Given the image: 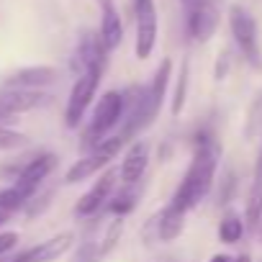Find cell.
Instances as JSON below:
<instances>
[{"instance_id": "obj_1", "label": "cell", "mask_w": 262, "mask_h": 262, "mask_svg": "<svg viewBox=\"0 0 262 262\" xmlns=\"http://www.w3.org/2000/svg\"><path fill=\"white\" fill-rule=\"evenodd\" d=\"M216 165H219V147H216V142L201 137L198 144H195L193 162H190V167H188L183 183L178 185V190H175L170 206H175V208H180V211H185V213H188L190 208H195V206L208 195V190H211V185H213Z\"/></svg>"}, {"instance_id": "obj_2", "label": "cell", "mask_w": 262, "mask_h": 262, "mask_svg": "<svg viewBox=\"0 0 262 262\" xmlns=\"http://www.w3.org/2000/svg\"><path fill=\"white\" fill-rule=\"evenodd\" d=\"M123 147H126V142H123L118 134H116V137H108V139H103V142H98L95 149H93L88 157L77 160V162L67 170L64 183H67V185H75V183H82V180L98 175L103 167L111 165L113 157H118V152H121Z\"/></svg>"}, {"instance_id": "obj_3", "label": "cell", "mask_w": 262, "mask_h": 262, "mask_svg": "<svg viewBox=\"0 0 262 262\" xmlns=\"http://www.w3.org/2000/svg\"><path fill=\"white\" fill-rule=\"evenodd\" d=\"M100 75H103V64H93L88 67L82 75H77L75 85H72V93L67 98V111H64V121L70 128L80 126L90 100L95 98V90H98V82H100Z\"/></svg>"}, {"instance_id": "obj_4", "label": "cell", "mask_w": 262, "mask_h": 262, "mask_svg": "<svg viewBox=\"0 0 262 262\" xmlns=\"http://www.w3.org/2000/svg\"><path fill=\"white\" fill-rule=\"evenodd\" d=\"M123 111H126V105H123V93H118V90H108L100 100H98V105H95V111H93V118H90V126H88V142H103L105 139V134L118 123V121H123Z\"/></svg>"}, {"instance_id": "obj_5", "label": "cell", "mask_w": 262, "mask_h": 262, "mask_svg": "<svg viewBox=\"0 0 262 262\" xmlns=\"http://www.w3.org/2000/svg\"><path fill=\"white\" fill-rule=\"evenodd\" d=\"M229 26H231L234 41L242 49V54L252 64H259V36H257V24L249 16V11H244L242 6H234L229 11Z\"/></svg>"}, {"instance_id": "obj_6", "label": "cell", "mask_w": 262, "mask_h": 262, "mask_svg": "<svg viewBox=\"0 0 262 262\" xmlns=\"http://www.w3.org/2000/svg\"><path fill=\"white\" fill-rule=\"evenodd\" d=\"M157 44V6L155 0H137V57L149 59Z\"/></svg>"}, {"instance_id": "obj_7", "label": "cell", "mask_w": 262, "mask_h": 262, "mask_svg": "<svg viewBox=\"0 0 262 262\" xmlns=\"http://www.w3.org/2000/svg\"><path fill=\"white\" fill-rule=\"evenodd\" d=\"M219 26V11L211 0H193L188 11V34L195 41H208Z\"/></svg>"}, {"instance_id": "obj_8", "label": "cell", "mask_w": 262, "mask_h": 262, "mask_svg": "<svg viewBox=\"0 0 262 262\" xmlns=\"http://www.w3.org/2000/svg\"><path fill=\"white\" fill-rule=\"evenodd\" d=\"M47 103H49V95L41 90H6V93H0V118L29 113Z\"/></svg>"}, {"instance_id": "obj_9", "label": "cell", "mask_w": 262, "mask_h": 262, "mask_svg": "<svg viewBox=\"0 0 262 262\" xmlns=\"http://www.w3.org/2000/svg\"><path fill=\"white\" fill-rule=\"evenodd\" d=\"M116 180H118V170H116V167H108V170L100 175V180H95L93 188L77 201L75 213H77V216H93V213H98V211L105 206V201H108V195H111Z\"/></svg>"}, {"instance_id": "obj_10", "label": "cell", "mask_w": 262, "mask_h": 262, "mask_svg": "<svg viewBox=\"0 0 262 262\" xmlns=\"http://www.w3.org/2000/svg\"><path fill=\"white\" fill-rule=\"evenodd\" d=\"M147 165H149V142L144 139H137L131 144L121 160V167H118V178L126 183V185H134L137 180H142V175L147 172Z\"/></svg>"}, {"instance_id": "obj_11", "label": "cell", "mask_w": 262, "mask_h": 262, "mask_svg": "<svg viewBox=\"0 0 262 262\" xmlns=\"http://www.w3.org/2000/svg\"><path fill=\"white\" fill-rule=\"evenodd\" d=\"M72 247V234H57V236H52V239H47V242H39L36 247H31V249H26V252H21L16 259H11V262H54V259H59L67 249Z\"/></svg>"}, {"instance_id": "obj_12", "label": "cell", "mask_w": 262, "mask_h": 262, "mask_svg": "<svg viewBox=\"0 0 262 262\" xmlns=\"http://www.w3.org/2000/svg\"><path fill=\"white\" fill-rule=\"evenodd\" d=\"M100 8H103V16H100L98 41L103 44L105 52H113L123 39V24H121V16L113 6V0H100Z\"/></svg>"}, {"instance_id": "obj_13", "label": "cell", "mask_w": 262, "mask_h": 262, "mask_svg": "<svg viewBox=\"0 0 262 262\" xmlns=\"http://www.w3.org/2000/svg\"><path fill=\"white\" fill-rule=\"evenodd\" d=\"M54 77H57L54 67H24L6 80V90H39L54 82Z\"/></svg>"}, {"instance_id": "obj_14", "label": "cell", "mask_w": 262, "mask_h": 262, "mask_svg": "<svg viewBox=\"0 0 262 262\" xmlns=\"http://www.w3.org/2000/svg\"><path fill=\"white\" fill-rule=\"evenodd\" d=\"M54 167H57V157H54V155H39L36 160H31V162L21 170V175L16 178V183L36 193L39 185L47 180V175H49Z\"/></svg>"}, {"instance_id": "obj_15", "label": "cell", "mask_w": 262, "mask_h": 262, "mask_svg": "<svg viewBox=\"0 0 262 262\" xmlns=\"http://www.w3.org/2000/svg\"><path fill=\"white\" fill-rule=\"evenodd\" d=\"M262 221V152L254 167V180L249 188V198H247V224L257 226Z\"/></svg>"}, {"instance_id": "obj_16", "label": "cell", "mask_w": 262, "mask_h": 262, "mask_svg": "<svg viewBox=\"0 0 262 262\" xmlns=\"http://www.w3.org/2000/svg\"><path fill=\"white\" fill-rule=\"evenodd\" d=\"M185 229V211L175 208V206H167L160 216V239L162 242H175Z\"/></svg>"}, {"instance_id": "obj_17", "label": "cell", "mask_w": 262, "mask_h": 262, "mask_svg": "<svg viewBox=\"0 0 262 262\" xmlns=\"http://www.w3.org/2000/svg\"><path fill=\"white\" fill-rule=\"evenodd\" d=\"M170 70H172V62H170V59H162V64H160V70H157L152 85L147 88V93H149V103H152L155 113L160 111V105H162V100H165L167 82H170Z\"/></svg>"}, {"instance_id": "obj_18", "label": "cell", "mask_w": 262, "mask_h": 262, "mask_svg": "<svg viewBox=\"0 0 262 262\" xmlns=\"http://www.w3.org/2000/svg\"><path fill=\"white\" fill-rule=\"evenodd\" d=\"M31 195H34V190H29V188H24V185L13 183L11 188H6V190H0V211H6V213H11V211H16V208L26 206Z\"/></svg>"}, {"instance_id": "obj_19", "label": "cell", "mask_w": 262, "mask_h": 262, "mask_svg": "<svg viewBox=\"0 0 262 262\" xmlns=\"http://www.w3.org/2000/svg\"><path fill=\"white\" fill-rule=\"evenodd\" d=\"M244 234V221L236 216V213H229L224 216V221L219 224V239L224 244H236Z\"/></svg>"}, {"instance_id": "obj_20", "label": "cell", "mask_w": 262, "mask_h": 262, "mask_svg": "<svg viewBox=\"0 0 262 262\" xmlns=\"http://www.w3.org/2000/svg\"><path fill=\"white\" fill-rule=\"evenodd\" d=\"M26 144V137L18 134V131H11L6 126H0V152H8V149H18Z\"/></svg>"}, {"instance_id": "obj_21", "label": "cell", "mask_w": 262, "mask_h": 262, "mask_svg": "<svg viewBox=\"0 0 262 262\" xmlns=\"http://www.w3.org/2000/svg\"><path fill=\"white\" fill-rule=\"evenodd\" d=\"M134 198H137V193H131V190L118 193V195H116V201L111 203V211H113V213H121V216H123V213H128L131 208H134V203H137Z\"/></svg>"}, {"instance_id": "obj_22", "label": "cell", "mask_w": 262, "mask_h": 262, "mask_svg": "<svg viewBox=\"0 0 262 262\" xmlns=\"http://www.w3.org/2000/svg\"><path fill=\"white\" fill-rule=\"evenodd\" d=\"M185 82H188V75H185V70H183L180 82H178V93H175V103H172V113H175V116L183 111V103H185Z\"/></svg>"}, {"instance_id": "obj_23", "label": "cell", "mask_w": 262, "mask_h": 262, "mask_svg": "<svg viewBox=\"0 0 262 262\" xmlns=\"http://www.w3.org/2000/svg\"><path fill=\"white\" fill-rule=\"evenodd\" d=\"M16 244H18V234L16 231H3V234H0V254H6Z\"/></svg>"}, {"instance_id": "obj_24", "label": "cell", "mask_w": 262, "mask_h": 262, "mask_svg": "<svg viewBox=\"0 0 262 262\" xmlns=\"http://www.w3.org/2000/svg\"><path fill=\"white\" fill-rule=\"evenodd\" d=\"M211 262H234L231 257H226V254H213L211 257Z\"/></svg>"}, {"instance_id": "obj_25", "label": "cell", "mask_w": 262, "mask_h": 262, "mask_svg": "<svg viewBox=\"0 0 262 262\" xmlns=\"http://www.w3.org/2000/svg\"><path fill=\"white\" fill-rule=\"evenodd\" d=\"M234 262H252V259H249V254H239Z\"/></svg>"}, {"instance_id": "obj_26", "label": "cell", "mask_w": 262, "mask_h": 262, "mask_svg": "<svg viewBox=\"0 0 262 262\" xmlns=\"http://www.w3.org/2000/svg\"><path fill=\"white\" fill-rule=\"evenodd\" d=\"M3 221H8V213H6V211H0V224H3Z\"/></svg>"}, {"instance_id": "obj_27", "label": "cell", "mask_w": 262, "mask_h": 262, "mask_svg": "<svg viewBox=\"0 0 262 262\" xmlns=\"http://www.w3.org/2000/svg\"><path fill=\"white\" fill-rule=\"evenodd\" d=\"M0 262H3V259H0Z\"/></svg>"}]
</instances>
